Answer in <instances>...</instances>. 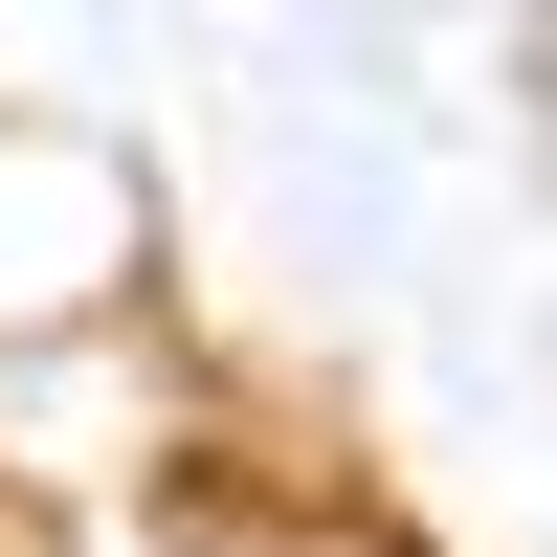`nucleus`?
I'll return each mask as SVG.
<instances>
[{
    "label": "nucleus",
    "instance_id": "f257e3e1",
    "mask_svg": "<svg viewBox=\"0 0 557 557\" xmlns=\"http://www.w3.org/2000/svg\"><path fill=\"white\" fill-rule=\"evenodd\" d=\"M157 535H178V557H401L380 513H357V491L312 513V491H268L246 446H178V469H157Z\"/></svg>",
    "mask_w": 557,
    "mask_h": 557
},
{
    "label": "nucleus",
    "instance_id": "f03ea898",
    "mask_svg": "<svg viewBox=\"0 0 557 557\" xmlns=\"http://www.w3.org/2000/svg\"><path fill=\"white\" fill-rule=\"evenodd\" d=\"M0 557H45V513H23V491H0Z\"/></svg>",
    "mask_w": 557,
    "mask_h": 557
}]
</instances>
